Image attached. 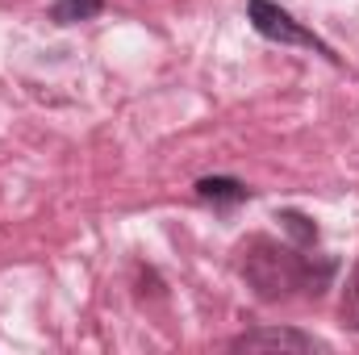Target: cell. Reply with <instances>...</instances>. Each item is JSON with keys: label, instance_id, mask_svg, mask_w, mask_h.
Listing matches in <instances>:
<instances>
[{"label": "cell", "instance_id": "3957f363", "mask_svg": "<svg viewBox=\"0 0 359 355\" xmlns=\"http://www.w3.org/2000/svg\"><path fill=\"white\" fill-rule=\"evenodd\" d=\"M230 351H292V355H305V351H326L322 339L305 335V330H292V326H259V330H247L230 343Z\"/></svg>", "mask_w": 359, "mask_h": 355}, {"label": "cell", "instance_id": "7a4b0ae2", "mask_svg": "<svg viewBox=\"0 0 359 355\" xmlns=\"http://www.w3.org/2000/svg\"><path fill=\"white\" fill-rule=\"evenodd\" d=\"M247 21L255 25V34L259 38H268V42H280V46H301V51H318L322 59H330V63H339V55H334V46L330 42H322L313 29H305L288 8H280L276 0H247Z\"/></svg>", "mask_w": 359, "mask_h": 355}, {"label": "cell", "instance_id": "52a82bcc", "mask_svg": "<svg viewBox=\"0 0 359 355\" xmlns=\"http://www.w3.org/2000/svg\"><path fill=\"white\" fill-rule=\"evenodd\" d=\"M339 318H343V326H347V330H355V335H359V264L351 267V276H347V284H343Z\"/></svg>", "mask_w": 359, "mask_h": 355}, {"label": "cell", "instance_id": "277c9868", "mask_svg": "<svg viewBox=\"0 0 359 355\" xmlns=\"http://www.w3.org/2000/svg\"><path fill=\"white\" fill-rule=\"evenodd\" d=\"M196 196L205 205H213V209H234V205L251 201V188L234 176H205V180H196Z\"/></svg>", "mask_w": 359, "mask_h": 355}, {"label": "cell", "instance_id": "5b68a950", "mask_svg": "<svg viewBox=\"0 0 359 355\" xmlns=\"http://www.w3.org/2000/svg\"><path fill=\"white\" fill-rule=\"evenodd\" d=\"M100 8H104V0H55V4L46 8V17H50L55 25H80V21L100 17Z\"/></svg>", "mask_w": 359, "mask_h": 355}, {"label": "cell", "instance_id": "6da1fadb", "mask_svg": "<svg viewBox=\"0 0 359 355\" xmlns=\"http://www.w3.org/2000/svg\"><path fill=\"white\" fill-rule=\"evenodd\" d=\"M334 260H318V255H301V247L276 243L268 234H251L238 247V272L247 280V288L259 301H288L297 288L309 297H322L330 288Z\"/></svg>", "mask_w": 359, "mask_h": 355}, {"label": "cell", "instance_id": "8992f818", "mask_svg": "<svg viewBox=\"0 0 359 355\" xmlns=\"http://www.w3.org/2000/svg\"><path fill=\"white\" fill-rule=\"evenodd\" d=\"M276 222L292 234V247H301V251H305V247H313V243H318V226H313L305 213H297V209H280V213H276Z\"/></svg>", "mask_w": 359, "mask_h": 355}]
</instances>
